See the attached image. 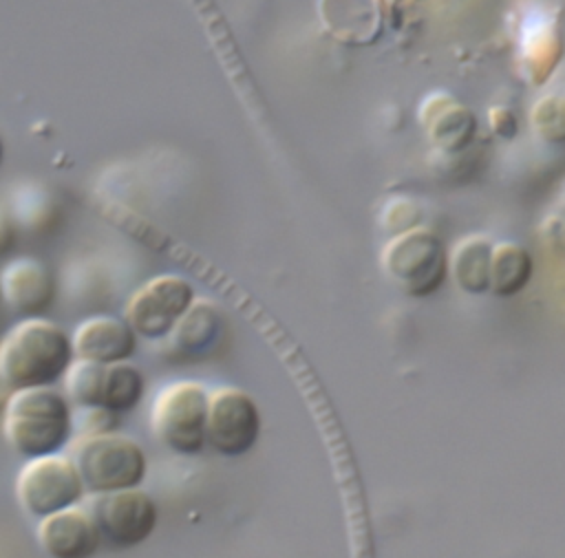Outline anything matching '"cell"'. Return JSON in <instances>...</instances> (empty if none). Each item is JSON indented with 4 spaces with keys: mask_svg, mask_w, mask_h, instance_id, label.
<instances>
[{
    "mask_svg": "<svg viewBox=\"0 0 565 558\" xmlns=\"http://www.w3.org/2000/svg\"><path fill=\"white\" fill-rule=\"evenodd\" d=\"M494 243L483 234L461 238L448 254V276L468 296L490 293V260Z\"/></svg>",
    "mask_w": 565,
    "mask_h": 558,
    "instance_id": "ac0fdd59",
    "label": "cell"
},
{
    "mask_svg": "<svg viewBox=\"0 0 565 558\" xmlns=\"http://www.w3.org/2000/svg\"><path fill=\"white\" fill-rule=\"evenodd\" d=\"M86 494L73 459L62 454L24 461L15 479V498L35 521L77 507Z\"/></svg>",
    "mask_w": 565,
    "mask_h": 558,
    "instance_id": "52a82bcc",
    "label": "cell"
},
{
    "mask_svg": "<svg viewBox=\"0 0 565 558\" xmlns=\"http://www.w3.org/2000/svg\"><path fill=\"white\" fill-rule=\"evenodd\" d=\"M380 2H382V9H384V13H393V11L402 9L404 4H408L411 0H380Z\"/></svg>",
    "mask_w": 565,
    "mask_h": 558,
    "instance_id": "d4e9b609",
    "label": "cell"
},
{
    "mask_svg": "<svg viewBox=\"0 0 565 558\" xmlns=\"http://www.w3.org/2000/svg\"><path fill=\"white\" fill-rule=\"evenodd\" d=\"M2 302H4V300H2V289H0V304H2Z\"/></svg>",
    "mask_w": 565,
    "mask_h": 558,
    "instance_id": "4316f807",
    "label": "cell"
},
{
    "mask_svg": "<svg viewBox=\"0 0 565 558\" xmlns=\"http://www.w3.org/2000/svg\"><path fill=\"white\" fill-rule=\"evenodd\" d=\"M324 31L344 46H371L382 35L384 9L380 0H318Z\"/></svg>",
    "mask_w": 565,
    "mask_h": 558,
    "instance_id": "2e32d148",
    "label": "cell"
},
{
    "mask_svg": "<svg viewBox=\"0 0 565 558\" xmlns=\"http://www.w3.org/2000/svg\"><path fill=\"white\" fill-rule=\"evenodd\" d=\"M194 285L179 273H159L146 280L126 302L124 320L146 342H163L194 304Z\"/></svg>",
    "mask_w": 565,
    "mask_h": 558,
    "instance_id": "ba28073f",
    "label": "cell"
},
{
    "mask_svg": "<svg viewBox=\"0 0 565 558\" xmlns=\"http://www.w3.org/2000/svg\"><path fill=\"white\" fill-rule=\"evenodd\" d=\"M417 117L430 143L444 154L468 150L479 132V121L472 108L444 90L424 97Z\"/></svg>",
    "mask_w": 565,
    "mask_h": 558,
    "instance_id": "7c38bea8",
    "label": "cell"
},
{
    "mask_svg": "<svg viewBox=\"0 0 565 558\" xmlns=\"http://www.w3.org/2000/svg\"><path fill=\"white\" fill-rule=\"evenodd\" d=\"M2 159H4V141H2V135H0V165H2Z\"/></svg>",
    "mask_w": 565,
    "mask_h": 558,
    "instance_id": "484cf974",
    "label": "cell"
},
{
    "mask_svg": "<svg viewBox=\"0 0 565 558\" xmlns=\"http://www.w3.org/2000/svg\"><path fill=\"white\" fill-rule=\"evenodd\" d=\"M380 262L391 285L408 298H430L448 280V249L424 225L391 236Z\"/></svg>",
    "mask_w": 565,
    "mask_h": 558,
    "instance_id": "277c9868",
    "label": "cell"
},
{
    "mask_svg": "<svg viewBox=\"0 0 565 558\" xmlns=\"http://www.w3.org/2000/svg\"><path fill=\"white\" fill-rule=\"evenodd\" d=\"M0 289L4 304L24 318H42L57 298V280L53 269L31 256L9 260L0 269Z\"/></svg>",
    "mask_w": 565,
    "mask_h": 558,
    "instance_id": "8fae6325",
    "label": "cell"
},
{
    "mask_svg": "<svg viewBox=\"0 0 565 558\" xmlns=\"http://www.w3.org/2000/svg\"><path fill=\"white\" fill-rule=\"evenodd\" d=\"M563 60V35L558 20L545 11L523 18L519 31V71L532 86L545 84Z\"/></svg>",
    "mask_w": 565,
    "mask_h": 558,
    "instance_id": "4fadbf2b",
    "label": "cell"
},
{
    "mask_svg": "<svg viewBox=\"0 0 565 558\" xmlns=\"http://www.w3.org/2000/svg\"><path fill=\"white\" fill-rule=\"evenodd\" d=\"M488 126L494 137L503 141H512L519 135V117L510 106L497 104L488 110Z\"/></svg>",
    "mask_w": 565,
    "mask_h": 558,
    "instance_id": "603a6c76",
    "label": "cell"
},
{
    "mask_svg": "<svg viewBox=\"0 0 565 558\" xmlns=\"http://www.w3.org/2000/svg\"><path fill=\"white\" fill-rule=\"evenodd\" d=\"M534 260L527 247L503 240L494 243L490 260V293L497 298L519 296L532 280Z\"/></svg>",
    "mask_w": 565,
    "mask_h": 558,
    "instance_id": "d6986e66",
    "label": "cell"
},
{
    "mask_svg": "<svg viewBox=\"0 0 565 558\" xmlns=\"http://www.w3.org/2000/svg\"><path fill=\"white\" fill-rule=\"evenodd\" d=\"M71 459L90 496L141 487L148 476L143 446L117 430L79 434Z\"/></svg>",
    "mask_w": 565,
    "mask_h": 558,
    "instance_id": "3957f363",
    "label": "cell"
},
{
    "mask_svg": "<svg viewBox=\"0 0 565 558\" xmlns=\"http://www.w3.org/2000/svg\"><path fill=\"white\" fill-rule=\"evenodd\" d=\"M13 221L18 229H29V232H40L49 229V225L55 221L57 207L49 190L31 183L22 187L20 192L15 190L13 205H11Z\"/></svg>",
    "mask_w": 565,
    "mask_h": 558,
    "instance_id": "ffe728a7",
    "label": "cell"
},
{
    "mask_svg": "<svg viewBox=\"0 0 565 558\" xmlns=\"http://www.w3.org/2000/svg\"><path fill=\"white\" fill-rule=\"evenodd\" d=\"M62 384L75 408L106 410L113 415H126L135 410L148 390L143 371L132 362L97 364L75 360Z\"/></svg>",
    "mask_w": 565,
    "mask_h": 558,
    "instance_id": "8992f818",
    "label": "cell"
},
{
    "mask_svg": "<svg viewBox=\"0 0 565 558\" xmlns=\"http://www.w3.org/2000/svg\"><path fill=\"white\" fill-rule=\"evenodd\" d=\"M210 390L194 379L166 384L152 399L150 426L157 441L179 457H196L205 446Z\"/></svg>",
    "mask_w": 565,
    "mask_h": 558,
    "instance_id": "5b68a950",
    "label": "cell"
},
{
    "mask_svg": "<svg viewBox=\"0 0 565 558\" xmlns=\"http://www.w3.org/2000/svg\"><path fill=\"white\" fill-rule=\"evenodd\" d=\"M88 512L99 529L102 543L110 549H135L159 525V505L141 487L95 494Z\"/></svg>",
    "mask_w": 565,
    "mask_h": 558,
    "instance_id": "9c48e42d",
    "label": "cell"
},
{
    "mask_svg": "<svg viewBox=\"0 0 565 558\" xmlns=\"http://www.w3.org/2000/svg\"><path fill=\"white\" fill-rule=\"evenodd\" d=\"M18 236H20V229L13 221L11 210L0 203V256H7L15 247Z\"/></svg>",
    "mask_w": 565,
    "mask_h": 558,
    "instance_id": "cb8c5ba5",
    "label": "cell"
},
{
    "mask_svg": "<svg viewBox=\"0 0 565 558\" xmlns=\"http://www.w3.org/2000/svg\"><path fill=\"white\" fill-rule=\"evenodd\" d=\"M380 221H382L384 229L395 236V234L408 232V229H413V227L419 225V221H422V207H419L415 201L399 196V198H393V201L386 203V207H384Z\"/></svg>",
    "mask_w": 565,
    "mask_h": 558,
    "instance_id": "7402d4cb",
    "label": "cell"
},
{
    "mask_svg": "<svg viewBox=\"0 0 565 558\" xmlns=\"http://www.w3.org/2000/svg\"><path fill=\"white\" fill-rule=\"evenodd\" d=\"M260 408L256 399L236 386H221L210 393L207 408V446L227 459L247 454L260 437Z\"/></svg>",
    "mask_w": 565,
    "mask_h": 558,
    "instance_id": "30bf717a",
    "label": "cell"
},
{
    "mask_svg": "<svg viewBox=\"0 0 565 558\" xmlns=\"http://www.w3.org/2000/svg\"><path fill=\"white\" fill-rule=\"evenodd\" d=\"M35 538L49 558H95L104 545L90 512L79 505L38 521Z\"/></svg>",
    "mask_w": 565,
    "mask_h": 558,
    "instance_id": "5bb4252c",
    "label": "cell"
},
{
    "mask_svg": "<svg viewBox=\"0 0 565 558\" xmlns=\"http://www.w3.org/2000/svg\"><path fill=\"white\" fill-rule=\"evenodd\" d=\"M77 360L97 364L130 362L137 353L139 337L119 315H93L82 320L71 333Z\"/></svg>",
    "mask_w": 565,
    "mask_h": 558,
    "instance_id": "9a60e30c",
    "label": "cell"
},
{
    "mask_svg": "<svg viewBox=\"0 0 565 558\" xmlns=\"http://www.w3.org/2000/svg\"><path fill=\"white\" fill-rule=\"evenodd\" d=\"M4 439L24 461L62 454L75 439V406L64 390H13L2 415Z\"/></svg>",
    "mask_w": 565,
    "mask_h": 558,
    "instance_id": "7a4b0ae2",
    "label": "cell"
},
{
    "mask_svg": "<svg viewBox=\"0 0 565 558\" xmlns=\"http://www.w3.org/2000/svg\"><path fill=\"white\" fill-rule=\"evenodd\" d=\"M75 360L64 326L49 318H24L0 342V382L11 393L57 386Z\"/></svg>",
    "mask_w": 565,
    "mask_h": 558,
    "instance_id": "6da1fadb",
    "label": "cell"
},
{
    "mask_svg": "<svg viewBox=\"0 0 565 558\" xmlns=\"http://www.w3.org/2000/svg\"><path fill=\"white\" fill-rule=\"evenodd\" d=\"M225 331V315L207 298H196L172 333L163 340L177 360H199L214 351Z\"/></svg>",
    "mask_w": 565,
    "mask_h": 558,
    "instance_id": "e0dca14e",
    "label": "cell"
},
{
    "mask_svg": "<svg viewBox=\"0 0 565 558\" xmlns=\"http://www.w3.org/2000/svg\"><path fill=\"white\" fill-rule=\"evenodd\" d=\"M534 135L550 146H565V95H543L530 112Z\"/></svg>",
    "mask_w": 565,
    "mask_h": 558,
    "instance_id": "44dd1931",
    "label": "cell"
}]
</instances>
